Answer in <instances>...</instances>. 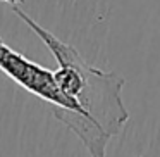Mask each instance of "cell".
<instances>
[{"label":"cell","instance_id":"1","mask_svg":"<svg viewBox=\"0 0 160 157\" xmlns=\"http://www.w3.org/2000/svg\"><path fill=\"white\" fill-rule=\"evenodd\" d=\"M14 14L43 42L59 67L53 71L60 92L76 105L78 114L86 118L108 140L124 129L129 112L122 102L124 80L110 71H102L88 64L72 45L45 29L19 7H12Z\"/></svg>","mask_w":160,"mask_h":157},{"label":"cell","instance_id":"2","mask_svg":"<svg viewBox=\"0 0 160 157\" xmlns=\"http://www.w3.org/2000/svg\"><path fill=\"white\" fill-rule=\"evenodd\" d=\"M2 2H5V4H11V5H21V4H24L26 0H2Z\"/></svg>","mask_w":160,"mask_h":157}]
</instances>
